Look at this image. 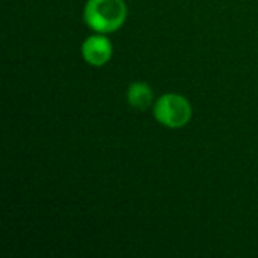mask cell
Returning <instances> with one entry per match:
<instances>
[{
    "instance_id": "obj_1",
    "label": "cell",
    "mask_w": 258,
    "mask_h": 258,
    "mask_svg": "<svg viewBox=\"0 0 258 258\" xmlns=\"http://www.w3.org/2000/svg\"><path fill=\"white\" fill-rule=\"evenodd\" d=\"M127 17L124 0H88L85 21L100 33H110L119 29Z\"/></svg>"
},
{
    "instance_id": "obj_2",
    "label": "cell",
    "mask_w": 258,
    "mask_h": 258,
    "mask_svg": "<svg viewBox=\"0 0 258 258\" xmlns=\"http://www.w3.org/2000/svg\"><path fill=\"white\" fill-rule=\"evenodd\" d=\"M190 115L192 109L189 101L178 94H165L157 100L154 106L156 119L169 128L186 125L190 119Z\"/></svg>"
},
{
    "instance_id": "obj_3",
    "label": "cell",
    "mask_w": 258,
    "mask_h": 258,
    "mask_svg": "<svg viewBox=\"0 0 258 258\" xmlns=\"http://www.w3.org/2000/svg\"><path fill=\"white\" fill-rule=\"evenodd\" d=\"M82 54L88 63L101 67L112 56V44L104 36H89L82 45Z\"/></svg>"
},
{
    "instance_id": "obj_4",
    "label": "cell",
    "mask_w": 258,
    "mask_h": 258,
    "mask_svg": "<svg viewBox=\"0 0 258 258\" xmlns=\"http://www.w3.org/2000/svg\"><path fill=\"white\" fill-rule=\"evenodd\" d=\"M127 101L132 107H135L138 110H144L153 101V91L144 82L132 83L127 91Z\"/></svg>"
}]
</instances>
